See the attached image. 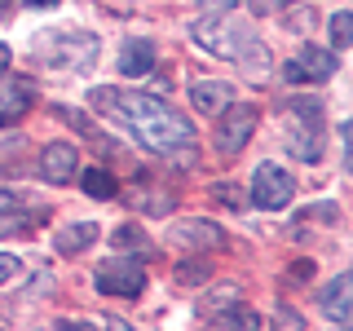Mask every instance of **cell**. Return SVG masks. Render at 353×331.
I'll return each mask as SVG.
<instances>
[{
  "instance_id": "7a4b0ae2",
  "label": "cell",
  "mask_w": 353,
  "mask_h": 331,
  "mask_svg": "<svg viewBox=\"0 0 353 331\" xmlns=\"http://www.w3.org/2000/svg\"><path fill=\"white\" fill-rule=\"evenodd\" d=\"M194 40L203 44V49H212V53H221V58H234V62H243L252 75H265L270 71V53H265V44L252 36L248 27H234V22H194Z\"/></svg>"
},
{
  "instance_id": "e0dca14e",
  "label": "cell",
  "mask_w": 353,
  "mask_h": 331,
  "mask_svg": "<svg viewBox=\"0 0 353 331\" xmlns=\"http://www.w3.org/2000/svg\"><path fill=\"white\" fill-rule=\"evenodd\" d=\"M287 119H301V124H314L323 128V102L318 97H287Z\"/></svg>"
},
{
  "instance_id": "ba28073f",
  "label": "cell",
  "mask_w": 353,
  "mask_h": 331,
  "mask_svg": "<svg viewBox=\"0 0 353 331\" xmlns=\"http://www.w3.org/2000/svg\"><path fill=\"white\" fill-rule=\"evenodd\" d=\"M168 243L181 252H212V248H225V230L212 225V221H176L168 230Z\"/></svg>"
},
{
  "instance_id": "2e32d148",
  "label": "cell",
  "mask_w": 353,
  "mask_h": 331,
  "mask_svg": "<svg viewBox=\"0 0 353 331\" xmlns=\"http://www.w3.org/2000/svg\"><path fill=\"white\" fill-rule=\"evenodd\" d=\"M110 248H119L124 257H146V252H150V239L141 234L137 225H119L115 234H110Z\"/></svg>"
},
{
  "instance_id": "9a60e30c",
  "label": "cell",
  "mask_w": 353,
  "mask_h": 331,
  "mask_svg": "<svg viewBox=\"0 0 353 331\" xmlns=\"http://www.w3.org/2000/svg\"><path fill=\"white\" fill-rule=\"evenodd\" d=\"M93 239H97V225H88V221H80V225H66V230H58L53 248H58L62 257H75V252H84Z\"/></svg>"
},
{
  "instance_id": "d4e9b609",
  "label": "cell",
  "mask_w": 353,
  "mask_h": 331,
  "mask_svg": "<svg viewBox=\"0 0 353 331\" xmlns=\"http://www.w3.org/2000/svg\"><path fill=\"white\" fill-rule=\"evenodd\" d=\"M340 137H345V168L353 172V119H345V124H340Z\"/></svg>"
},
{
  "instance_id": "30bf717a",
  "label": "cell",
  "mask_w": 353,
  "mask_h": 331,
  "mask_svg": "<svg viewBox=\"0 0 353 331\" xmlns=\"http://www.w3.org/2000/svg\"><path fill=\"white\" fill-rule=\"evenodd\" d=\"M36 106V80L27 75H0V124H14Z\"/></svg>"
},
{
  "instance_id": "5b68a950",
  "label": "cell",
  "mask_w": 353,
  "mask_h": 331,
  "mask_svg": "<svg viewBox=\"0 0 353 331\" xmlns=\"http://www.w3.org/2000/svg\"><path fill=\"white\" fill-rule=\"evenodd\" d=\"M93 279H97V292H106V296H141L146 292V270H141L132 257L102 261Z\"/></svg>"
},
{
  "instance_id": "277c9868",
  "label": "cell",
  "mask_w": 353,
  "mask_h": 331,
  "mask_svg": "<svg viewBox=\"0 0 353 331\" xmlns=\"http://www.w3.org/2000/svg\"><path fill=\"white\" fill-rule=\"evenodd\" d=\"M292 194H296L292 172H283L279 163H256V172H252V203L265 208V212H279V208L292 203Z\"/></svg>"
},
{
  "instance_id": "e575fe53",
  "label": "cell",
  "mask_w": 353,
  "mask_h": 331,
  "mask_svg": "<svg viewBox=\"0 0 353 331\" xmlns=\"http://www.w3.org/2000/svg\"><path fill=\"white\" fill-rule=\"evenodd\" d=\"M345 331H353V327H345Z\"/></svg>"
},
{
  "instance_id": "ac0fdd59",
  "label": "cell",
  "mask_w": 353,
  "mask_h": 331,
  "mask_svg": "<svg viewBox=\"0 0 353 331\" xmlns=\"http://www.w3.org/2000/svg\"><path fill=\"white\" fill-rule=\"evenodd\" d=\"M80 181H84V190L93 194V199H115V194H119V181H115L106 168H88Z\"/></svg>"
},
{
  "instance_id": "836d02e7",
  "label": "cell",
  "mask_w": 353,
  "mask_h": 331,
  "mask_svg": "<svg viewBox=\"0 0 353 331\" xmlns=\"http://www.w3.org/2000/svg\"><path fill=\"white\" fill-rule=\"evenodd\" d=\"M9 14V0H0V18H5Z\"/></svg>"
},
{
  "instance_id": "4fadbf2b",
  "label": "cell",
  "mask_w": 353,
  "mask_h": 331,
  "mask_svg": "<svg viewBox=\"0 0 353 331\" xmlns=\"http://www.w3.org/2000/svg\"><path fill=\"white\" fill-rule=\"evenodd\" d=\"M119 71L124 75H150L154 71V40H146V36H128L124 40V49H119Z\"/></svg>"
},
{
  "instance_id": "ffe728a7",
  "label": "cell",
  "mask_w": 353,
  "mask_h": 331,
  "mask_svg": "<svg viewBox=\"0 0 353 331\" xmlns=\"http://www.w3.org/2000/svg\"><path fill=\"white\" fill-rule=\"evenodd\" d=\"M172 279H176V283H185V287H199V283L212 279V270H208L203 261H181V265L172 270Z\"/></svg>"
},
{
  "instance_id": "d6a6232c",
  "label": "cell",
  "mask_w": 353,
  "mask_h": 331,
  "mask_svg": "<svg viewBox=\"0 0 353 331\" xmlns=\"http://www.w3.org/2000/svg\"><path fill=\"white\" fill-rule=\"evenodd\" d=\"M27 5H58V0H27Z\"/></svg>"
},
{
  "instance_id": "3957f363",
  "label": "cell",
  "mask_w": 353,
  "mask_h": 331,
  "mask_svg": "<svg viewBox=\"0 0 353 331\" xmlns=\"http://www.w3.org/2000/svg\"><path fill=\"white\" fill-rule=\"evenodd\" d=\"M31 58L53 71H80L97 58V40L88 31H40V40H31Z\"/></svg>"
},
{
  "instance_id": "7c38bea8",
  "label": "cell",
  "mask_w": 353,
  "mask_h": 331,
  "mask_svg": "<svg viewBox=\"0 0 353 331\" xmlns=\"http://www.w3.org/2000/svg\"><path fill=\"white\" fill-rule=\"evenodd\" d=\"M283 141H287V150H292L296 159H305V163H318V159H323V141H318V128H314V124H301V119H287V128H283Z\"/></svg>"
},
{
  "instance_id": "7402d4cb",
  "label": "cell",
  "mask_w": 353,
  "mask_h": 331,
  "mask_svg": "<svg viewBox=\"0 0 353 331\" xmlns=\"http://www.w3.org/2000/svg\"><path fill=\"white\" fill-rule=\"evenodd\" d=\"M212 199H216V203H230V208H243V203H248V194H243L234 181H216L212 185Z\"/></svg>"
},
{
  "instance_id": "52a82bcc",
  "label": "cell",
  "mask_w": 353,
  "mask_h": 331,
  "mask_svg": "<svg viewBox=\"0 0 353 331\" xmlns=\"http://www.w3.org/2000/svg\"><path fill=\"white\" fill-rule=\"evenodd\" d=\"M336 75V53L331 49H318V44H305L301 53H296L292 62H283V80H292V84H323Z\"/></svg>"
},
{
  "instance_id": "f1b7e54d",
  "label": "cell",
  "mask_w": 353,
  "mask_h": 331,
  "mask_svg": "<svg viewBox=\"0 0 353 331\" xmlns=\"http://www.w3.org/2000/svg\"><path fill=\"white\" fill-rule=\"evenodd\" d=\"M58 327H62V331H97V327H88V323H75V318H62Z\"/></svg>"
},
{
  "instance_id": "83f0119b",
  "label": "cell",
  "mask_w": 353,
  "mask_h": 331,
  "mask_svg": "<svg viewBox=\"0 0 353 331\" xmlns=\"http://www.w3.org/2000/svg\"><path fill=\"white\" fill-rule=\"evenodd\" d=\"M292 279H314V265H309V261H296L292 265Z\"/></svg>"
},
{
  "instance_id": "4dcf8cb0",
  "label": "cell",
  "mask_w": 353,
  "mask_h": 331,
  "mask_svg": "<svg viewBox=\"0 0 353 331\" xmlns=\"http://www.w3.org/2000/svg\"><path fill=\"white\" fill-rule=\"evenodd\" d=\"M9 58H14V53H9V44H0V71L9 66Z\"/></svg>"
},
{
  "instance_id": "484cf974",
  "label": "cell",
  "mask_w": 353,
  "mask_h": 331,
  "mask_svg": "<svg viewBox=\"0 0 353 331\" xmlns=\"http://www.w3.org/2000/svg\"><path fill=\"white\" fill-rule=\"evenodd\" d=\"M18 274V257L14 252H0V283H9Z\"/></svg>"
},
{
  "instance_id": "4316f807",
  "label": "cell",
  "mask_w": 353,
  "mask_h": 331,
  "mask_svg": "<svg viewBox=\"0 0 353 331\" xmlns=\"http://www.w3.org/2000/svg\"><path fill=\"white\" fill-rule=\"evenodd\" d=\"M287 5H292V0H252L256 14H279V9H287Z\"/></svg>"
},
{
  "instance_id": "1f68e13d",
  "label": "cell",
  "mask_w": 353,
  "mask_h": 331,
  "mask_svg": "<svg viewBox=\"0 0 353 331\" xmlns=\"http://www.w3.org/2000/svg\"><path fill=\"white\" fill-rule=\"evenodd\" d=\"M208 5H212V9H234L239 0H208Z\"/></svg>"
},
{
  "instance_id": "d6986e66",
  "label": "cell",
  "mask_w": 353,
  "mask_h": 331,
  "mask_svg": "<svg viewBox=\"0 0 353 331\" xmlns=\"http://www.w3.org/2000/svg\"><path fill=\"white\" fill-rule=\"evenodd\" d=\"M212 331H261V318L252 309H230L212 323Z\"/></svg>"
},
{
  "instance_id": "5bb4252c",
  "label": "cell",
  "mask_w": 353,
  "mask_h": 331,
  "mask_svg": "<svg viewBox=\"0 0 353 331\" xmlns=\"http://www.w3.org/2000/svg\"><path fill=\"white\" fill-rule=\"evenodd\" d=\"M190 102L203 110V115H221V110L234 102V88H230L225 80H199L190 88Z\"/></svg>"
},
{
  "instance_id": "603a6c76",
  "label": "cell",
  "mask_w": 353,
  "mask_h": 331,
  "mask_svg": "<svg viewBox=\"0 0 353 331\" xmlns=\"http://www.w3.org/2000/svg\"><path fill=\"white\" fill-rule=\"evenodd\" d=\"M274 331H305L301 314H296L292 305H279V314H274Z\"/></svg>"
},
{
  "instance_id": "f546056e",
  "label": "cell",
  "mask_w": 353,
  "mask_h": 331,
  "mask_svg": "<svg viewBox=\"0 0 353 331\" xmlns=\"http://www.w3.org/2000/svg\"><path fill=\"white\" fill-rule=\"evenodd\" d=\"M106 331H132L124 318H115V314H106Z\"/></svg>"
},
{
  "instance_id": "cb8c5ba5",
  "label": "cell",
  "mask_w": 353,
  "mask_h": 331,
  "mask_svg": "<svg viewBox=\"0 0 353 331\" xmlns=\"http://www.w3.org/2000/svg\"><path fill=\"white\" fill-rule=\"evenodd\" d=\"M331 40H336V44H353V14H336V18H331Z\"/></svg>"
},
{
  "instance_id": "8fae6325",
  "label": "cell",
  "mask_w": 353,
  "mask_h": 331,
  "mask_svg": "<svg viewBox=\"0 0 353 331\" xmlns=\"http://www.w3.org/2000/svg\"><path fill=\"white\" fill-rule=\"evenodd\" d=\"M318 309H323V318L349 323V318H353V274H340V279H331L323 292H318Z\"/></svg>"
},
{
  "instance_id": "8992f818",
  "label": "cell",
  "mask_w": 353,
  "mask_h": 331,
  "mask_svg": "<svg viewBox=\"0 0 353 331\" xmlns=\"http://www.w3.org/2000/svg\"><path fill=\"white\" fill-rule=\"evenodd\" d=\"M256 132V106H234L230 102L216 119V150L221 154H239L248 146V137Z\"/></svg>"
},
{
  "instance_id": "44dd1931",
  "label": "cell",
  "mask_w": 353,
  "mask_h": 331,
  "mask_svg": "<svg viewBox=\"0 0 353 331\" xmlns=\"http://www.w3.org/2000/svg\"><path fill=\"white\" fill-rule=\"evenodd\" d=\"M14 208H18V199L14 194H0V230H18V225H31V221H40L44 217H14Z\"/></svg>"
},
{
  "instance_id": "6da1fadb",
  "label": "cell",
  "mask_w": 353,
  "mask_h": 331,
  "mask_svg": "<svg viewBox=\"0 0 353 331\" xmlns=\"http://www.w3.org/2000/svg\"><path fill=\"white\" fill-rule=\"evenodd\" d=\"M88 102L102 110V115H110L115 124H124L146 150L163 154V159H181V163L194 159L199 132H194L190 119H185L176 106H168L163 97H150V93H137V88H115V84H106V88H93V93H88Z\"/></svg>"
},
{
  "instance_id": "9c48e42d",
  "label": "cell",
  "mask_w": 353,
  "mask_h": 331,
  "mask_svg": "<svg viewBox=\"0 0 353 331\" xmlns=\"http://www.w3.org/2000/svg\"><path fill=\"white\" fill-rule=\"evenodd\" d=\"M36 168L49 185H66L75 177V168H80V150H75V141H49V146L40 150Z\"/></svg>"
}]
</instances>
